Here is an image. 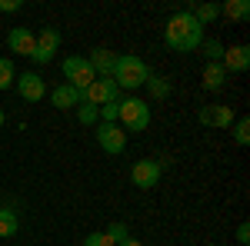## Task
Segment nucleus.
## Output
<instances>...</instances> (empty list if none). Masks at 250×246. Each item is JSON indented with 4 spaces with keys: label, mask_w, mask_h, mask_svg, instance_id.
<instances>
[{
    "label": "nucleus",
    "mask_w": 250,
    "mask_h": 246,
    "mask_svg": "<svg viewBox=\"0 0 250 246\" xmlns=\"http://www.w3.org/2000/svg\"><path fill=\"white\" fill-rule=\"evenodd\" d=\"M3 123H7V114H3V110H0V127H3Z\"/></svg>",
    "instance_id": "7c9ffc66"
},
{
    "label": "nucleus",
    "mask_w": 250,
    "mask_h": 246,
    "mask_svg": "<svg viewBox=\"0 0 250 246\" xmlns=\"http://www.w3.org/2000/svg\"><path fill=\"white\" fill-rule=\"evenodd\" d=\"M20 7H23V0H0V10L3 14H17Z\"/></svg>",
    "instance_id": "bb28decb"
},
{
    "label": "nucleus",
    "mask_w": 250,
    "mask_h": 246,
    "mask_svg": "<svg viewBox=\"0 0 250 246\" xmlns=\"http://www.w3.org/2000/svg\"><path fill=\"white\" fill-rule=\"evenodd\" d=\"M17 229H20L17 213H14V209H7V207H0V240H10V236H17Z\"/></svg>",
    "instance_id": "f3484780"
},
{
    "label": "nucleus",
    "mask_w": 250,
    "mask_h": 246,
    "mask_svg": "<svg viewBox=\"0 0 250 246\" xmlns=\"http://www.w3.org/2000/svg\"><path fill=\"white\" fill-rule=\"evenodd\" d=\"M83 246H114V240L107 233H87L83 236Z\"/></svg>",
    "instance_id": "393cba45"
},
{
    "label": "nucleus",
    "mask_w": 250,
    "mask_h": 246,
    "mask_svg": "<svg viewBox=\"0 0 250 246\" xmlns=\"http://www.w3.org/2000/svg\"><path fill=\"white\" fill-rule=\"evenodd\" d=\"M60 67H63L67 83H70V87H77V90H87V87L97 80V74L90 70V63H87V57H67Z\"/></svg>",
    "instance_id": "39448f33"
},
{
    "label": "nucleus",
    "mask_w": 250,
    "mask_h": 246,
    "mask_svg": "<svg viewBox=\"0 0 250 246\" xmlns=\"http://www.w3.org/2000/svg\"><path fill=\"white\" fill-rule=\"evenodd\" d=\"M190 14H193V20L204 27V23H210V20L220 17V3H193Z\"/></svg>",
    "instance_id": "a211bd4d"
},
{
    "label": "nucleus",
    "mask_w": 250,
    "mask_h": 246,
    "mask_svg": "<svg viewBox=\"0 0 250 246\" xmlns=\"http://www.w3.org/2000/svg\"><path fill=\"white\" fill-rule=\"evenodd\" d=\"M230 123H237L233 107H227V103H217V107H210V127H217V130H227Z\"/></svg>",
    "instance_id": "dca6fc26"
},
{
    "label": "nucleus",
    "mask_w": 250,
    "mask_h": 246,
    "mask_svg": "<svg viewBox=\"0 0 250 246\" xmlns=\"http://www.w3.org/2000/svg\"><path fill=\"white\" fill-rule=\"evenodd\" d=\"M87 63H90V70H94L97 76H110L114 74V63H117V54L107 50V47H97V50H90Z\"/></svg>",
    "instance_id": "ddd939ff"
},
{
    "label": "nucleus",
    "mask_w": 250,
    "mask_h": 246,
    "mask_svg": "<svg viewBox=\"0 0 250 246\" xmlns=\"http://www.w3.org/2000/svg\"><path fill=\"white\" fill-rule=\"evenodd\" d=\"M77 120L83 123V127H97V123H100V110L90 107V103H80L77 107Z\"/></svg>",
    "instance_id": "412c9836"
},
{
    "label": "nucleus",
    "mask_w": 250,
    "mask_h": 246,
    "mask_svg": "<svg viewBox=\"0 0 250 246\" xmlns=\"http://www.w3.org/2000/svg\"><path fill=\"white\" fill-rule=\"evenodd\" d=\"M7 47H10V54H17V57H30L34 47H37V34H34L30 27H14V30L7 34Z\"/></svg>",
    "instance_id": "9b49d317"
},
{
    "label": "nucleus",
    "mask_w": 250,
    "mask_h": 246,
    "mask_svg": "<svg viewBox=\"0 0 250 246\" xmlns=\"http://www.w3.org/2000/svg\"><path fill=\"white\" fill-rule=\"evenodd\" d=\"M200 47H204L207 63H220V57H224V43H220V40H204Z\"/></svg>",
    "instance_id": "4be33fe9"
},
{
    "label": "nucleus",
    "mask_w": 250,
    "mask_h": 246,
    "mask_svg": "<svg viewBox=\"0 0 250 246\" xmlns=\"http://www.w3.org/2000/svg\"><path fill=\"white\" fill-rule=\"evenodd\" d=\"M50 103H54L57 110H74V107L83 103V90L70 87V83H60V87L50 90Z\"/></svg>",
    "instance_id": "f8f14e48"
},
{
    "label": "nucleus",
    "mask_w": 250,
    "mask_h": 246,
    "mask_svg": "<svg viewBox=\"0 0 250 246\" xmlns=\"http://www.w3.org/2000/svg\"><path fill=\"white\" fill-rule=\"evenodd\" d=\"M160 176H164V170H160V163L157 160H137L134 167H130V180H134L137 189H154L157 183H160Z\"/></svg>",
    "instance_id": "0eeeda50"
},
{
    "label": "nucleus",
    "mask_w": 250,
    "mask_h": 246,
    "mask_svg": "<svg viewBox=\"0 0 250 246\" xmlns=\"http://www.w3.org/2000/svg\"><path fill=\"white\" fill-rule=\"evenodd\" d=\"M57 50H60V30L57 27H43L37 34V47H34L30 60H34V63H50Z\"/></svg>",
    "instance_id": "6e6552de"
},
{
    "label": "nucleus",
    "mask_w": 250,
    "mask_h": 246,
    "mask_svg": "<svg viewBox=\"0 0 250 246\" xmlns=\"http://www.w3.org/2000/svg\"><path fill=\"white\" fill-rule=\"evenodd\" d=\"M117 123L127 133H144L150 127V103L140 96H127L117 103Z\"/></svg>",
    "instance_id": "7ed1b4c3"
},
{
    "label": "nucleus",
    "mask_w": 250,
    "mask_h": 246,
    "mask_svg": "<svg viewBox=\"0 0 250 246\" xmlns=\"http://www.w3.org/2000/svg\"><path fill=\"white\" fill-rule=\"evenodd\" d=\"M117 246H144V243H140V240H134V236H127L124 243H117Z\"/></svg>",
    "instance_id": "c756f323"
},
{
    "label": "nucleus",
    "mask_w": 250,
    "mask_h": 246,
    "mask_svg": "<svg viewBox=\"0 0 250 246\" xmlns=\"http://www.w3.org/2000/svg\"><path fill=\"white\" fill-rule=\"evenodd\" d=\"M233 140H237V147H247L250 143V120L247 116H240V120L233 123Z\"/></svg>",
    "instance_id": "5701e85b"
},
{
    "label": "nucleus",
    "mask_w": 250,
    "mask_h": 246,
    "mask_svg": "<svg viewBox=\"0 0 250 246\" xmlns=\"http://www.w3.org/2000/svg\"><path fill=\"white\" fill-rule=\"evenodd\" d=\"M144 87H150V96H154V100H167V96H170V83H167L164 76H154V74H150Z\"/></svg>",
    "instance_id": "6ab92c4d"
},
{
    "label": "nucleus",
    "mask_w": 250,
    "mask_h": 246,
    "mask_svg": "<svg viewBox=\"0 0 250 246\" xmlns=\"http://www.w3.org/2000/svg\"><path fill=\"white\" fill-rule=\"evenodd\" d=\"M220 67L230 74H244L250 67V47L247 43H233V47H224V57H220Z\"/></svg>",
    "instance_id": "9d476101"
},
{
    "label": "nucleus",
    "mask_w": 250,
    "mask_h": 246,
    "mask_svg": "<svg viewBox=\"0 0 250 246\" xmlns=\"http://www.w3.org/2000/svg\"><path fill=\"white\" fill-rule=\"evenodd\" d=\"M17 80V70H14V60L10 57H0V90H10Z\"/></svg>",
    "instance_id": "aec40b11"
},
{
    "label": "nucleus",
    "mask_w": 250,
    "mask_h": 246,
    "mask_svg": "<svg viewBox=\"0 0 250 246\" xmlns=\"http://www.w3.org/2000/svg\"><path fill=\"white\" fill-rule=\"evenodd\" d=\"M220 17L233 20V23H244L250 17V3L247 0H227V3H220Z\"/></svg>",
    "instance_id": "2eb2a0df"
},
{
    "label": "nucleus",
    "mask_w": 250,
    "mask_h": 246,
    "mask_svg": "<svg viewBox=\"0 0 250 246\" xmlns=\"http://www.w3.org/2000/svg\"><path fill=\"white\" fill-rule=\"evenodd\" d=\"M237 243H240V246L250 243V227H247V223H240V227H237Z\"/></svg>",
    "instance_id": "cd10ccee"
},
{
    "label": "nucleus",
    "mask_w": 250,
    "mask_h": 246,
    "mask_svg": "<svg viewBox=\"0 0 250 246\" xmlns=\"http://www.w3.org/2000/svg\"><path fill=\"white\" fill-rule=\"evenodd\" d=\"M164 43H167V50L173 54H193V50H200V43H204V27L193 20L190 10H180V14H173L167 20V27H164Z\"/></svg>",
    "instance_id": "f257e3e1"
},
{
    "label": "nucleus",
    "mask_w": 250,
    "mask_h": 246,
    "mask_svg": "<svg viewBox=\"0 0 250 246\" xmlns=\"http://www.w3.org/2000/svg\"><path fill=\"white\" fill-rule=\"evenodd\" d=\"M147 76H150V67L137 57V54H117L110 80H114L120 90H140L147 83Z\"/></svg>",
    "instance_id": "f03ea898"
},
{
    "label": "nucleus",
    "mask_w": 250,
    "mask_h": 246,
    "mask_svg": "<svg viewBox=\"0 0 250 246\" xmlns=\"http://www.w3.org/2000/svg\"><path fill=\"white\" fill-rule=\"evenodd\" d=\"M200 83H204L207 94H217V90H224V83H227V70H224L220 63H204Z\"/></svg>",
    "instance_id": "4468645a"
},
{
    "label": "nucleus",
    "mask_w": 250,
    "mask_h": 246,
    "mask_svg": "<svg viewBox=\"0 0 250 246\" xmlns=\"http://www.w3.org/2000/svg\"><path fill=\"white\" fill-rule=\"evenodd\" d=\"M97 143H100V150L117 156V153L127 150V133L120 123H97Z\"/></svg>",
    "instance_id": "423d86ee"
},
{
    "label": "nucleus",
    "mask_w": 250,
    "mask_h": 246,
    "mask_svg": "<svg viewBox=\"0 0 250 246\" xmlns=\"http://www.w3.org/2000/svg\"><path fill=\"white\" fill-rule=\"evenodd\" d=\"M117 103H120V100H117ZM117 103L100 107V123H117Z\"/></svg>",
    "instance_id": "a878e982"
},
{
    "label": "nucleus",
    "mask_w": 250,
    "mask_h": 246,
    "mask_svg": "<svg viewBox=\"0 0 250 246\" xmlns=\"http://www.w3.org/2000/svg\"><path fill=\"white\" fill-rule=\"evenodd\" d=\"M197 120H200L204 127H210V107H200V114H197Z\"/></svg>",
    "instance_id": "c85d7f7f"
},
{
    "label": "nucleus",
    "mask_w": 250,
    "mask_h": 246,
    "mask_svg": "<svg viewBox=\"0 0 250 246\" xmlns=\"http://www.w3.org/2000/svg\"><path fill=\"white\" fill-rule=\"evenodd\" d=\"M14 87H17V94L23 96L27 103H40V100L47 96V83H43V76L34 74V70H27V74H17Z\"/></svg>",
    "instance_id": "1a4fd4ad"
},
{
    "label": "nucleus",
    "mask_w": 250,
    "mask_h": 246,
    "mask_svg": "<svg viewBox=\"0 0 250 246\" xmlns=\"http://www.w3.org/2000/svg\"><path fill=\"white\" fill-rule=\"evenodd\" d=\"M104 233H107V236L114 240V246H117V243H124V240L130 236V229H127V223H124V220H117V223H110V227L104 229Z\"/></svg>",
    "instance_id": "b1692460"
},
{
    "label": "nucleus",
    "mask_w": 250,
    "mask_h": 246,
    "mask_svg": "<svg viewBox=\"0 0 250 246\" xmlns=\"http://www.w3.org/2000/svg\"><path fill=\"white\" fill-rule=\"evenodd\" d=\"M120 100V87H117L110 76H97L94 83L83 90V103H90V107H107V103H117Z\"/></svg>",
    "instance_id": "20e7f679"
}]
</instances>
